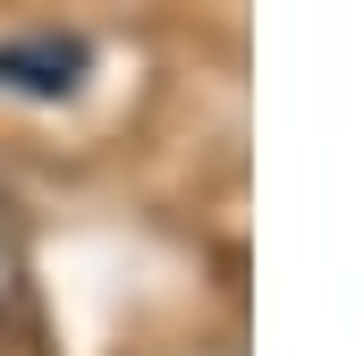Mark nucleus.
Segmentation results:
<instances>
[{"label":"nucleus","mask_w":364,"mask_h":356,"mask_svg":"<svg viewBox=\"0 0 364 356\" xmlns=\"http://www.w3.org/2000/svg\"><path fill=\"white\" fill-rule=\"evenodd\" d=\"M77 68H85V43H60V34H34V43L0 51V85H26V93H68Z\"/></svg>","instance_id":"obj_1"}]
</instances>
